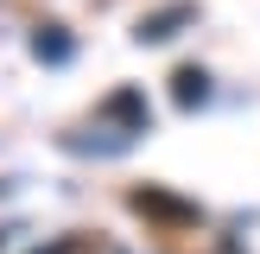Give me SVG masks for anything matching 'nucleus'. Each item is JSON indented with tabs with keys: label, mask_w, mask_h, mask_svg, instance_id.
<instances>
[{
	"label": "nucleus",
	"mask_w": 260,
	"mask_h": 254,
	"mask_svg": "<svg viewBox=\"0 0 260 254\" xmlns=\"http://www.w3.org/2000/svg\"><path fill=\"white\" fill-rule=\"evenodd\" d=\"M178 19H190V7H172V13H159V19H140V38H172Z\"/></svg>",
	"instance_id": "obj_1"
},
{
	"label": "nucleus",
	"mask_w": 260,
	"mask_h": 254,
	"mask_svg": "<svg viewBox=\"0 0 260 254\" xmlns=\"http://www.w3.org/2000/svg\"><path fill=\"white\" fill-rule=\"evenodd\" d=\"M203 96H210V89H203V70H178V102L190 108V102H203Z\"/></svg>",
	"instance_id": "obj_2"
}]
</instances>
